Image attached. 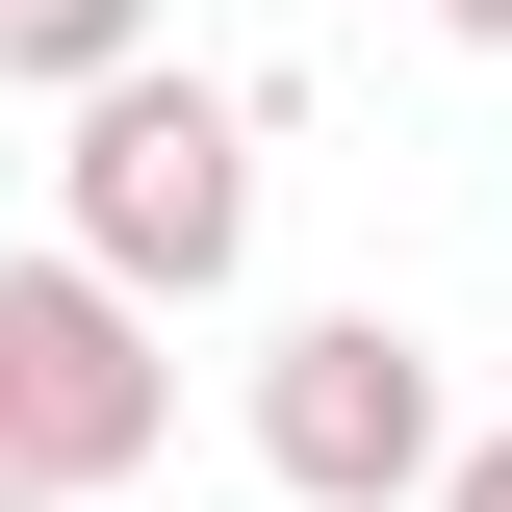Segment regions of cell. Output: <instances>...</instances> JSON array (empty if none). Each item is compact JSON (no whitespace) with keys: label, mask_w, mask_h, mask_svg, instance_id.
Wrapping results in <instances>:
<instances>
[{"label":"cell","mask_w":512,"mask_h":512,"mask_svg":"<svg viewBox=\"0 0 512 512\" xmlns=\"http://www.w3.org/2000/svg\"><path fill=\"white\" fill-rule=\"evenodd\" d=\"M154 52V0H0V77H26V103H77V77H128Z\"/></svg>","instance_id":"cell-4"},{"label":"cell","mask_w":512,"mask_h":512,"mask_svg":"<svg viewBox=\"0 0 512 512\" xmlns=\"http://www.w3.org/2000/svg\"><path fill=\"white\" fill-rule=\"evenodd\" d=\"M436 461H461V384H436L410 308H282L256 333V487L282 512H410Z\"/></svg>","instance_id":"cell-3"},{"label":"cell","mask_w":512,"mask_h":512,"mask_svg":"<svg viewBox=\"0 0 512 512\" xmlns=\"http://www.w3.org/2000/svg\"><path fill=\"white\" fill-rule=\"evenodd\" d=\"M52 256H103L154 333L231 308V282H256V77H180V52L77 77V128H52Z\"/></svg>","instance_id":"cell-1"},{"label":"cell","mask_w":512,"mask_h":512,"mask_svg":"<svg viewBox=\"0 0 512 512\" xmlns=\"http://www.w3.org/2000/svg\"><path fill=\"white\" fill-rule=\"evenodd\" d=\"M410 512H512V436H461V461H436V487H410Z\"/></svg>","instance_id":"cell-5"},{"label":"cell","mask_w":512,"mask_h":512,"mask_svg":"<svg viewBox=\"0 0 512 512\" xmlns=\"http://www.w3.org/2000/svg\"><path fill=\"white\" fill-rule=\"evenodd\" d=\"M0 512H52V487H0Z\"/></svg>","instance_id":"cell-7"},{"label":"cell","mask_w":512,"mask_h":512,"mask_svg":"<svg viewBox=\"0 0 512 512\" xmlns=\"http://www.w3.org/2000/svg\"><path fill=\"white\" fill-rule=\"evenodd\" d=\"M154 461H180V359H154V308H128L103 256H0V487L103 512V487H154Z\"/></svg>","instance_id":"cell-2"},{"label":"cell","mask_w":512,"mask_h":512,"mask_svg":"<svg viewBox=\"0 0 512 512\" xmlns=\"http://www.w3.org/2000/svg\"><path fill=\"white\" fill-rule=\"evenodd\" d=\"M436 26H461V52H512V0H436Z\"/></svg>","instance_id":"cell-6"}]
</instances>
